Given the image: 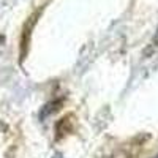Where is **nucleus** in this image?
<instances>
[{"mask_svg":"<svg viewBox=\"0 0 158 158\" xmlns=\"http://www.w3.org/2000/svg\"><path fill=\"white\" fill-rule=\"evenodd\" d=\"M153 158H158V153H156V155H155V156H153Z\"/></svg>","mask_w":158,"mask_h":158,"instance_id":"1","label":"nucleus"}]
</instances>
